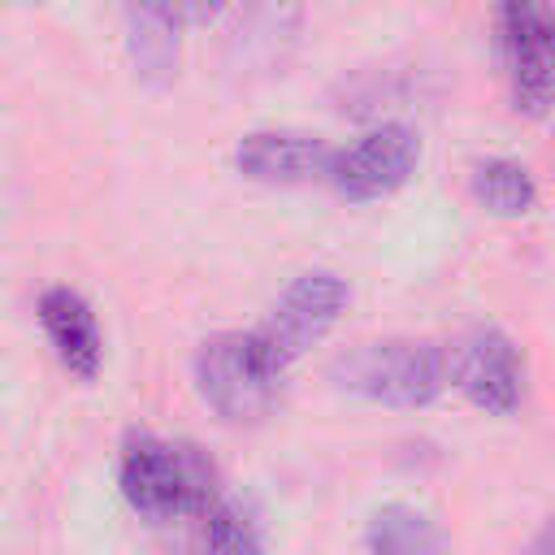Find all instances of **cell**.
Listing matches in <instances>:
<instances>
[{
  "label": "cell",
  "instance_id": "30bf717a",
  "mask_svg": "<svg viewBox=\"0 0 555 555\" xmlns=\"http://www.w3.org/2000/svg\"><path fill=\"white\" fill-rule=\"evenodd\" d=\"M212 13L217 9H182V4H130V9H121L134 74L147 82H169L178 69L182 22L212 17Z\"/></svg>",
  "mask_w": 555,
  "mask_h": 555
},
{
  "label": "cell",
  "instance_id": "52a82bcc",
  "mask_svg": "<svg viewBox=\"0 0 555 555\" xmlns=\"http://www.w3.org/2000/svg\"><path fill=\"white\" fill-rule=\"evenodd\" d=\"M551 13L529 0H512L499 9V43L512 78V100L525 113H546L551 104Z\"/></svg>",
  "mask_w": 555,
  "mask_h": 555
},
{
  "label": "cell",
  "instance_id": "ba28073f",
  "mask_svg": "<svg viewBox=\"0 0 555 555\" xmlns=\"http://www.w3.org/2000/svg\"><path fill=\"white\" fill-rule=\"evenodd\" d=\"M330 152L334 147L312 130L269 126V130H247L234 143V165L260 182H304V178L325 173Z\"/></svg>",
  "mask_w": 555,
  "mask_h": 555
},
{
  "label": "cell",
  "instance_id": "4fadbf2b",
  "mask_svg": "<svg viewBox=\"0 0 555 555\" xmlns=\"http://www.w3.org/2000/svg\"><path fill=\"white\" fill-rule=\"evenodd\" d=\"M204 551L208 555H264L260 525L251 520V512L243 503L217 499L204 512Z\"/></svg>",
  "mask_w": 555,
  "mask_h": 555
},
{
  "label": "cell",
  "instance_id": "5b68a950",
  "mask_svg": "<svg viewBox=\"0 0 555 555\" xmlns=\"http://www.w3.org/2000/svg\"><path fill=\"white\" fill-rule=\"evenodd\" d=\"M447 382L486 412H516L525 399V356L499 325H468L447 347Z\"/></svg>",
  "mask_w": 555,
  "mask_h": 555
},
{
  "label": "cell",
  "instance_id": "8992f818",
  "mask_svg": "<svg viewBox=\"0 0 555 555\" xmlns=\"http://www.w3.org/2000/svg\"><path fill=\"white\" fill-rule=\"evenodd\" d=\"M421 160V134L408 121H382L364 130L356 143L334 147L325 178L347 199H377L408 182V173Z\"/></svg>",
  "mask_w": 555,
  "mask_h": 555
},
{
  "label": "cell",
  "instance_id": "9c48e42d",
  "mask_svg": "<svg viewBox=\"0 0 555 555\" xmlns=\"http://www.w3.org/2000/svg\"><path fill=\"white\" fill-rule=\"evenodd\" d=\"M39 321H43L61 364L78 377H95V369L104 360V334H100L91 299L78 286L56 282L39 295Z\"/></svg>",
  "mask_w": 555,
  "mask_h": 555
},
{
  "label": "cell",
  "instance_id": "277c9868",
  "mask_svg": "<svg viewBox=\"0 0 555 555\" xmlns=\"http://www.w3.org/2000/svg\"><path fill=\"white\" fill-rule=\"evenodd\" d=\"M347 299H351L347 278H338L325 264H312L299 278H291V286L278 295V304L264 317V325H256V338L264 343L269 360L278 369H286L291 360H299L338 321Z\"/></svg>",
  "mask_w": 555,
  "mask_h": 555
},
{
  "label": "cell",
  "instance_id": "6da1fadb",
  "mask_svg": "<svg viewBox=\"0 0 555 555\" xmlns=\"http://www.w3.org/2000/svg\"><path fill=\"white\" fill-rule=\"evenodd\" d=\"M121 494L143 516H204L217 503V468L186 438L134 429L121 447Z\"/></svg>",
  "mask_w": 555,
  "mask_h": 555
},
{
  "label": "cell",
  "instance_id": "7c38bea8",
  "mask_svg": "<svg viewBox=\"0 0 555 555\" xmlns=\"http://www.w3.org/2000/svg\"><path fill=\"white\" fill-rule=\"evenodd\" d=\"M468 182H473V195L486 208L503 212V217H520V212H529L538 204V182H533L529 165H520L512 156H481V160H473Z\"/></svg>",
  "mask_w": 555,
  "mask_h": 555
},
{
  "label": "cell",
  "instance_id": "5bb4252c",
  "mask_svg": "<svg viewBox=\"0 0 555 555\" xmlns=\"http://www.w3.org/2000/svg\"><path fill=\"white\" fill-rule=\"evenodd\" d=\"M525 555H551V525H538V533H533Z\"/></svg>",
  "mask_w": 555,
  "mask_h": 555
},
{
  "label": "cell",
  "instance_id": "8fae6325",
  "mask_svg": "<svg viewBox=\"0 0 555 555\" xmlns=\"http://www.w3.org/2000/svg\"><path fill=\"white\" fill-rule=\"evenodd\" d=\"M369 555H442L447 529L412 503H382L364 525Z\"/></svg>",
  "mask_w": 555,
  "mask_h": 555
},
{
  "label": "cell",
  "instance_id": "3957f363",
  "mask_svg": "<svg viewBox=\"0 0 555 555\" xmlns=\"http://www.w3.org/2000/svg\"><path fill=\"white\" fill-rule=\"evenodd\" d=\"M195 382L217 416L260 421L278 399L282 369L269 360L256 330H225V334H212L199 343Z\"/></svg>",
  "mask_w": 555,
  "mask_h": 555
},
{
  "label": "cell",
  "instance_id": "7a4b0ae2",
  "mask_svg": "<svg viewBox=\"0 0 555 555\" xmlns=\"http://www.w3.org/2000/svg\"><path fill=\"white\" fill-rule=\"evenodd\" d=\"M325 377L390 408H421L447 386V347L434 338H369L343 347L325 364Z\"/></svg>",
  "mask_w": 555,
  "mask_h": 555
}]
</instances>
